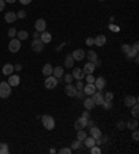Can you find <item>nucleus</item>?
Wrapping results in <instances>:
<instances>
[{"mask_svg": "<svg viewBox=\"0 0 139 154\" xmlns=\"http://www.w3.org/2000/svg\"><path fill=\"white\" fill-rule=\"evenodd\" d=\"M124 103L127 107H132L134 104H136L138 103V97L136 96H127L124 100Z\"/></svg>", "mask_w": 139, "mask_h": 154, "instance_id": "obj_16", "label": "nucleus"}, {"mask_svg": "<svg viewBox=\"0 0 139 154\" xmlns=\"http://www.w3.org/2000/svg\"><path fill=\"white\" fill-rule=\"evenodd\" d=\"M31 1H32V0H20V3H21V4H29V3H31Z\"/></svg>", "mask_w": 139, "mask_h": 154, "instance_id": "obj_50", "label": "nucleus"}, {"mask_svg": "<svg viewBox=\"0 0 139 154\" xmlns=\"http://www.w3.org/2000/svg\"><path fill=\"white\" fill-rule=\"evenodd\" d=\"M64 81L67 82V83H72V81H74V77H72L71 74H67V75H64Z\"/></svg>", "mask_w": 139, "mask_h": 154, "instance_id": "obj_39", "label": "nucleus"}, {"mask_svg": "<svg viewBox=\"0 0 139 154\" xmlns=\"http://www.w3.org/2000/svg\"><path fill=\"white\" fill-rule=\"evenodd\" d=\"M0 145H1V143H0Z\"/></svg>", "mask_w": 139, "mask_h": 154, "instance_id": "obj_57", "label": "nucleus"}, {"mask_svg": "<svg viewBox=\"0 0 139 154\" xmlns=\"http://www.w3.org/2000/svg\"><path fill=\"white\" fill-rule=\"evenodd\" d=\"M28 32L27 31H20L17 32V39H20V40H25V39H28Z\"/></svg>", "mask_w": 139, "mask_h": 154, "instance_id": "obj_29", "label": "nucleus"}, {"mask_svg": "<svg viewBox=\"0 0 139 154\" xmlns=\"http://www.w3.org/2000/svg\"><path fill=\"white\" fill-rule=\"evenodd\" d=\"M72 59H74V61H82L83 59H85V56H86V53L83 51L82 49H77L74 50V53H72Z\"/></svg>", "mask_w": 139, "mask_h": 154, "instance_id": "obj_8", "label": "nucleus"}, {"mask_svg": "<svg viewBox=\"0 0 139 154\" xmlns=\"http://www.w3.org/2000/svg\"><path fill=\"white\" fill-rule=\"evenodd\" d=\"M43 47H45V43H43L41 39H33L32 43H31V49H32V51H35V53H41L42 50H43Z\"/></svg>", "mask_w": 139, "mask_h": 154, "instance_id": "obj_6", "label": "nucleus"}, {"mask_svg": "<svg viewBox=\"0 0 139 154\" xmlns=\"http://www.w3.org/2000/svg\"><path fill=\"white\" fill-rule=\"evenodd\" d=\"M83 86H85V85H83V82L82 81H78V82H77V86H75V87H77V90H82Z\"/></svg>", "mask_w": 139, "mask_h": 154, "instance_id": "obj_44", "label": "nucleus"}, {"mask_svg": "<svg viewBox=\"0 0 139 154\" xmlns=\"http://www.w3.org/2000/svg\"><path fill=\"white\" fill-rule=\"evenodd\" d=\"M82 117H83V118H86V119H88V118H89V113H88V111H83Z\"/></svg>", "mask_w": 139, "mask_h": 154, "instance_id": "obj_53", "label": "nucleus"}, {"mask_svg": "<svg viewBox=\"0 0 139 154\" xmlns=\"http://www.w3.org/2000/svg\"><path fill=\"white\" fill-rule=\"evenodd\" d=\"M82 90H83V93H85L86 96H92L93 93L97 90V89H96V86H95V83H86V85L83 86Z\"/></svg>", "mask_w": 139, "mask_h": 154, "instance_id": "obj_9", "label": "nucleus"}, {"mask_svg": "<svg viewBox=\"0 0 139 154\" xmlns=\"http://www.w3.org/2000/svg\"><path fill=\"white\" fill-rule=\"evenodd\" d=\"M59 153L60 154H71L72 150H71V147H63V149L59 150Z\"/></svg>", "mask_w": 139, "mask_h": 154, "instance_id": "obj_35", "label": "nucleus"}, {"mask_svg": "<svg viewBox=\"0 0 139 154\" xmlns=\"http://www.w3.org/2000/svg\"><path fill=\"white\" fill-rule=\"evenodd\" d=\"M57 83H59V79L54 78L53 75H49V77L45 79V87L46 89H54L57 86Z\"/></svg>", "mask_w": 139, "mask_h": 154, "instance_id": "obj_5", "label": "nucleus"}, {"mask_svg": "<svg viewBox=\"0 0 139 154\" xmlns=\"http://www.w3.org/2000/svg\"><path fill=\"white\" fill-rule=\"evenodd\" d=\"M81 145H82V142L77 139V140L72 142V145H71V150H78L79 147H81Z\"/></svg>", "mask_w": 139, "mask_h": 154, "instance_id": "obj_33", "label": "nucleus"}, {"mask_svg": "<svg viewBox=\"0 0 139 154\" xmlns=\"http://www.w3.org/2000/svg\"><path fill=\"white\" fill-rule=\"evenodd\" d=\"M89 133H90V136H92L95 140H96V139H100V136H102V131H100L97 127L89 128Z\"/></svg>", "mask_w": 139, "mask_h": 154, "instance_id": "obj_14", "label": "nucleus"}, {"mask_svg": "<svg viewBox=\"0 0 139 154\" xmlns=\"http://www.w3.org/2000/svg\"><path fill=\"white\" fill-rule=\"evenodd\" d=\"M11 95V86L9 82H0V99H7Z\"/></svg>", "mask_w": 139, "mask_h": 154, "instance_id": "obj_2", "label": "nucleus"}, {"mask_svg": "<svg viewBox=\"0 0 139 154\" xmlns=\"http://www.w3.org/2000/svg\"><path fill=\"white\" fill-rule=\"evenodd\" d=\"M106 36L104 35H97L96 38H93V45L99 46V47H102V46L106 45Z\"/></svg>", "mask_w": 139, "mask_h": 154, "instance_id": "obj_11", "label": "nucleus"}, {"mask_svg": "<svg viewBox=\"0 0 139 154\" xmlns=\"http://www.w3.org/2000/svg\"><path fill=\"white\" fill-rule=\"evenodd\" d=\"M64 67H67V68H72V67H74V59H72V56H71V54L65 56V59H64Z\"/></svg>", "mask_w": 139, "mask_h": 154, "instance_id": "obj_24", "label": "nucleus"}, {"mask_svg": "<svg viewBox=\"0 0 139 154\" xmlns=\"http://www.w3.org/2000/svg\"><path fill=\"white\" fill-rule=\"evenodd\" d=\"M4 6H6V1H4V0H0V11H3V10H4Z\"/></svg>", "mask_w": 139, "mask_h": 154, "instance_id": "obj_48", "label": "nucleus"}, {"mask_svg": "<svg viewBox=\"0 0 139 154\" xmlns=\"http://www.w3.org/2000/svg\"><path fill=\"white\" fill-rule=\"evenodd\" d=\"M83 72H85V75H88V74H93L95 72V69H96V65H95V63H86L85 65H83Z\"/></svg>", "mask_w": 139, "mask_h": 154, "instance_id": "obj_12", "label": "nucleus"}, {"mask_svg": "<svg viewBox=\"0 0 139 154\" xmlns=\"http://www.w3.org/2000/svg\"><path fill=\"white\" fill-rule=\"evenodd\" d=\"M39 38H41V32H35V33H33V39H39Z\"/></svg>", "mask_w": 139, "mask_h": 154, "instance_id": "obj_51", "label": "nucleus"}, {"mask_svg": "<svg viewBox=\"0 0 139 154\" xmlns=\"http://www.w3.org/2000/svg\"><path fill=\"white\" fill-rule=\"evenodd\" d=\"M4 20H6V22H15V20H17V14L9 11V13L4 15Z\"/></svg>", "mask_w": 139, "mask_h": 154, "instance_id": "obj_25", "label": "nucleus"}, {"mask_svg": "<svg viewBox=\"0 0 139 154\" xmlns=\"http://www.w3.org/2000/svg\"><path fill=\"white\" fill-rule=\"evenodd\" d=\"M86 45L93 46V38H86Z\"/></svg>", "mask_w": 139, "mask_h": 154, "instance_id": "obj_47", "label": "nucleus"}, {"mask_svg": "<svg viewBox=\"0 0 139 154\" xmlns=\"http://www.w3.org/2000/svg\"><path fill=\"white\" fill-rule=\"evenodd\" d=\"M139 43L138 42H135L134 45H122V47H121V50L124 51L125 54H127V57L128 59H132V57H135V56H138V51H139Z\"/></svg>", "mask_w": 139, "mask_h": 154, "instance_id": "obj_1", "label": "nucleus"}, {"mask_svg": "<svg viewBox=\"0 0 139 154\" xmlns=\"http://www.w3.org/2000/svg\"><path fill=\"white\" fill-rule=\"evenodd\" d=\"M92 99H93V101H95V104H97V106H102L103 104V101H104V96H103V93H102V90H99V92H95L92 95Z\"/></svg>", "mask_w": 139, "mask_h": 154, "instance_id": "obj_7", "label": "nucleus"}, {"mask_svg": "<svg viewBox=\"0 0 139 154\" xmlns=\"http://www.w3.org/2000/svg\"><path fill=\"white\" fill-rule=\"evenodd\" d=\"M20 49H21V40L17 38H13L9 43V50L11 53H17V51H20Z\"/></svg>", "mask_w": 139, "mask_h": 154, "instance_id": "obj_4", "label": "nucleus"}, {"mask_svg": "<svg viewBox=\"0 0 139 154\" xmlns=\"http://www.w3.org/2000/svg\"><path fill=\"white\" fill-rule=\"evenodd\" d=\"M75 96H77V97H79V99H85V93H83V90H77V95H75Z\"/></svg>", "mask_w": 139, "mask_h": 154, "instance_id": "obj_45", "label": "nucleus"}, {"mask_svg": "<svg viewBox=\"0 0 139 154\" xmlns=\"http://www.w3.org/2000/svg\"><path fill=\"white\" fill-rule=\"evenodd\" d=\"M83 145L86 146V147H88V149H90V147H93V146H96L95 145V139H93L92 136H86V137H85V140H83Z\"/></svg>", "mask_w": 139, "mask_h": 154, "instance_id": "obj_26", "label": "nucleus"}, {"mask_svg": "<svg viewBox=\"0 0 139 154\" xmlns=\"http://www.w3.org/2000/svg\"><path fill=\"white\" fill-rule=\"evenodd\" d=\"M102 106H103V107H104L106 110H110L111 107H113V104H111V101H109V100H104Z\"/></svg>", "mask_w": 139, "mask_h": 154, "instance_id": "obj_42", "label": "nucleus"}, {"mask_svg": "<svg viewBox=\"0 0 139 154\" xmlns=\"http://www.w3.org/2000/svg\"><path fill=\"white\" fill-rule=\"evenodd\" d=\"M132 139H134L135 142H138V139H139V132H138V129L135 128V129H132Z\"/></svg>", "mask_w": 139, "mask_h": 154, "instance_id": "obj_41", "label": "nucleus"}, {"mask_svg": "<svg viewBox=\"0 0 139 154\" xmlns=\"http://www.w3.org/2000/svg\"><path fill=\"white\" fill-rule=\"evenodd\" d=\"M90 153L92 154H100L102 153V150L99 149V146H93V147H90Z\"/></svg>", "mask_w": 139, "mask_h": 154, "instance_id": "obj_40", "label": "nucleus"}, {"mask_svg": "<svg viewBox=\"0 0 139 154\" xmlns=\"http://www.w3.org/2000/svg\"><path fill=\"white\" fill-rule=\"evenodd\" d=\"M103 96H104V100H109V101H111V100H113V97H114V95H113L111 92H107L106 95H103Z\"/></svg>", "mask_w": 139, "mask_h": 154, "instance_id": "obj_43", "label": "nucleus"}, {"mask_svg": "<svg viewBox=\"0 0 139 154\" xmlns=\"http://www.w3.org/2000/svg\"><path fill=\"white\" fill-rule=\"evenodd\" d=\"M85 137H86V132H83V129H79L78 133H77V139L81 142L85 140Z\"/></svg>", "mask_w": 139, "mask_h": 154, "instance_id": "obj_30", "label": "nucleus"}, {"mask_svg": "<svg viewBox=\"0 0 139 154\" xmlns=\"http://www.w3.org/2000/svg\"><path fill=\"white\" fill-rule=\"evenodd\" d=\"M13 71H14V65H11V64H6L3 67V74L4 75H11Z\"/></svg>", "mask_w": 139, "mask_h": 154, "instance_id": "obj_27", "label": "nucleus"}, {"mask_svg": "<svg viewBox=\"0 0 139 154\" xmlns=\"http://www.w3.org/2000/svg\"><path fill=\"white\" fill-rule=\"evenodd\" d=\"M95 86H96V89H99V90H103L104 87H106V79L102 77H99L95 79Z\"/></svg>", "mask_w": 139, "mask_h": 154, "instance_id": "obj_15", "label": "nucleus"}, {"mask_svg": "<svg viewBox=\"0 0 139 154\" xmlns=\"http://www.w3.org/2000/svg\"><path fill=\"white\" fill-rule=\"evenodd\" d=\"M132 115H134L135 118L139 117V107H138V103L132 106Z\"/></svg>", "mask_w": 139, "mask_h": 154, "instance_id": "obj_34", "label": "nucleus"}, {"mask_svg": "<svg viewBox=\"0 0 139 154\" xmlns=\"http://www.w3.org/2000/svg\"><path fill=\"white\" fill-rule=\"evenodd\" d=\"M51 72H53V65L51 64H45L43 65V69H42V74L45 75V77H49V75H51Z\"/></svg>", "mask_w": 139, "mask_h": 154, "instance_id": "obj_22", "label": "nucleus"}, {"mask_svg": "<svg viewBox=\"0 0 139 154\" xmlns=\"http://www.w3.org/2000/svg\"><path fill=\"white\" fill-rule=\"evenodd\" d=\"M117 128H118V129H124V128H125V124L121 122V121H118V122H117Z\"/></svg>", "mask_w": 139, "mask_h": 154, "instance_id": "obj_46", "label": "nucleus"}, {"mask_svg": "<svg viewBox=\"0 0 139 154\" xmlns=\"http://www.w3.org/2000/svg\"><path fill=\"white\" fill-rule=\"evenodd\" d=\"M35 29H36L38 32H43V31H46V21L45 20H36V22H35Z\"/></svg>", "mask_w": 139, "mask_h": 154, "instance_id": "obj_13", "label": "nucleus"}, {"mask_svg": "<svg viewBox=\"0 0 139 154\" xmlns=\"http://www.w3.org/2000/svg\"><path fill=\"white\" fill-rule=\"evenodd\" d=\"M65 93H67V96H70V97H74V96L77 95V87H75L72 83H67V86H65Z\"/></svg>", "mask_w": 139, "mask_h": 154, "instance_id": "obj_17", "label": "nucleus"}, {"mask_svg": "<svg viewBox=\"0 0 139 154\" xmlns=\"http://www.w3.org/2000/svg\"><path fill=\"white\" fill-rule=\"evenodd\" d=\"M43 43H50L51 42V33H49V32H46V31H43V32H41V38H39Z\"/></svg>", "mask_w": 139, "mask_h": 154, "instance_id": "obj_21", "label": "nucleus"}, {"mask_svg": "<svg viewBox=\"0 0 139 154\" xmlns=\"http://www.w3.org/2000/svg\"><path fill=\"white\" fill-rule=\"evenodd\" d=\"M86 57L89 59V61H90V63H96V61H97V56H96V53H95L93 50H89L88 54H86Z\"/></svg>", "mask_w": 139, "mask_h": 154, "instance_id": "obj_28", "label": "nucleus"}, {"mask_svg": "<svg viewBox=\"0 0 139 154\" xmlns=\"http://www.w3.org/2000/svg\"><path fill=\"white\" fill-rule=\"evenodd\" d=\"M21 64H15V65H14V71H21Z\"/></svg>", "mask_w": 139, "mask_h": 154, "instance_id": "obj_49", "label": "nucleus"}, {"mask_svg": "<svg viewBox=\"0 0 139 154\" xmlns=\"http://www.w3.org/2000/svg\"><path fill=\"white\" fill-rule=\"evenodd\" d=\"M71 75L74 78H77L78 81H82L83 78H85V72H83V69H81V68H74V71H72Z\"/></svg>", "mask_w": 139, "mask_h": 154, "instance_id": "obj_18", "label": "nucleus"}, {"mask_svg": "<svg viewBox=\"0 0 139 154\" xmlns=\"http://www.w3.org/2000/svg\"><path fill=\"white\" fill-rule=\"evenodd\" d=\"M9 153V145L7 143H1L0 145V154H7Z\"/></svg>", "mask_w": 139, "mask_h": 154, "instance_id": "obj_32", "label": "nucleus"}, {"mask_svg": "<svg viewBox=\"0 0 139 154\" xmlns=\"http://www.w3.org/2000/svg\"><path fill=\"white\" fill-rule=\"evenodd\" d=\"M110 29H113V31H118V29H120V28L114 27V25H110Z\"/></svg>", "mask_w": 139, "mask_h": 154, "instance_id": "obj_54", "label": "nucleus"}, {"mask_svg": "<svg viewBox=\"0 0 139 154\" xmlns=\"http://www.w3.org/2000/svg\"><path fill=\"white\" fill-rule=\"evenodd\" d=\"M85 77H86V83H95V79H96V78L93 77L92 74H88V75H85Z\"/></svg>", "mask_w": 139, "mask_h": 154, "instance_id": "obj_37", "label": "nucleus"}, {"mask_svg": "<svg viewBox=\"0 0 139 154\" xmlns=\"http://www.w3.org/2000/svg\"><path fill=\"white\" fill-rule=\"evenodd\" d=\"M95 101H93V99L92 97H85L83 99V107L86 110H92V108H95Z\"/></svg>", "mask_w": 139, "mask_h": 154, "instance_id": "obj_19", "label": "nucleus"}, {"mask_svg": "<svg viewBox=\"0 0 139 154\" xmlns=\"http://www.w3.org/2000/svg\"><path fill=\"white\" fill-rule=\"evenodd\" d=\"M20 81H21V79H20L18 75H10V77H9V85H10L11 87L18 86V85H20Z\"/></svg>", "mask_w": 139, "mask_h": 154, "instance_id": "obj_20", "label": "nucleus"}, {"mask_svg": "<svg viewBox=\"0 0 139 154\" xmlns=\"http://www.w3.org/2000/svg\"><path fill=\"white\" fill-rule=\"evenodd\" d=\"M125 127L132 131V129H135V128H138V121H136V119H134V121H130V122H127V125H125Z\"/></svg>", "mask_w": 139, "mask_h": 154, "instance_id": "obj_31", "label": "nucleus"}, {"mask_svg": "<svg viewBox=\"0 0 139 154\" xmlns=\"http://www.w3.org/2000/svg\"><path fill=\"white\" fill-rule=\"evenodd\" d=\"M25 17H27V11H25V10H20L18 13H17V18L22 20V18H25Z\"/></svg>", "mask_w": 139, "mask_h": 154, "instance_id": "obj_38", "label": "nucleus"}, {"mask_svg": "<svg viewBox=\"0 0 139 154\" xmlns=\"http://www.w3.org/2000/svg\"><path fill=\"white\" fill-rule=\"evenodd\" d=\"M86 127H89V128L95 127V122H93V121H88V122H86Z\"/></svg>", "mask_w": 139, "mask_h": 154, "instance_id": "obj_52", "label": "nucleus"}, {"mask_svg": "<svg viewBox=\"0 0 139 154\" xmlns=\"http://www.w3.org/2000/svg\"><path fill=\"white\" fill-rule=\"evenodd\" d=\"M86 122H88V119H86V118H83V117H81V118H78V119L74 122V128L77 129V131L83 129V128L86 127Z\"/></svg>", "mask_w": 139, "mask_h": 154, "instance_id": "obj_10", "label": "nucleus"}, {"mask_svg": "<svg viewBox=\"0 0 139 154\" xmlns=\"http://www.w3.org/2000/svg\"><path fill=\"white\" fill-rule=\"evenodd\" d=\"M7 33H9V38L13 39V38H15V35H17V29H15V28H10Z\"/></svg>", "mask_w": 139, "mask_h": 154, "instance_id": "obj_36", "label": "nucleus"}, {"mask_svg": "<svg viewBox=\"0 0 139 154\" xmlns=\"http://www.w3.org/2000/svg\"><path fill=\"white\" fill-rule=\"evenodd\" d=\"M4 1H7V3H14V1H17V0H4Z\"/></svg>", "mask_w": 139, "mask_h": 154, "instance_id": "obj_55", "label": "nucleus"}, {"mask_svg": "<svg viewBox=\"0 0 139 154\" xmlns=\"http://www.w3.org/2000/svg\"><path fill=\"white\" fill-rule=\"evenodd\" d=\"M63 74H64L63 67H56V68H53V72H51V75H53L54 78H57V79H60V78L63 77Z\"/></svg>", "mask_w": 139, "mask_h": 154, "instance_id": "obj_23", "label": "nucleus"}, {"mask_svg": "<svg viewBox=\"0 0 139 154\" xmlns=\"http://www.w3.org/2000/svg\"><path fill=\"white\" fill-rule=\"evenodd\" d=\"M99 1H104V0H99Z\"/></svg>", "mask_w": 139, "mask_h": 154, "instance_id": "obj_56", "label": "nucleus"}, {"mask_svg": "<svg viewBox=\"0 0 139 154\" xmlns=\"http://www.w3.org/2000/svg\"><path fill=\"white\" fill-rule=\"evenodd\" d=\"M42 124H43V127L46 128L47 131H51V129H54V127H56L54 118L50 117V115H43V117H42Z\"/></svg>", "mask_w": 139, "mask_h": 154, "instance_id": "obj_3", "label": "nucleus"}]
</instances>
